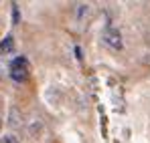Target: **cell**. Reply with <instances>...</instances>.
Returning <instances> with one entry per match:
<instances>
[{"label": "cell", "mask_w": 150, "mask_h": 143, "mask_svg": "<svg viewBox=\"0 0 150 143\" xmlns=\"http://www.w3.org/2000/svg\"><path fill=\"white\" fill-rule=\"evenodd\" d=\"M101 38H103V43H105L108 47L122 48V34H120V30H116V28H105L103 34H101Z\"/></svg>", "instance_id": "1"}, {"label": "cell", "mask_w": 150, "mask_h": 143, "mask_svg": "<svg viewBox=\"0 0 150 143\" xmlns=\"http://www.w3.org/2000/svg\"><path fill=\"white\" fill-rule=\"evenodd\" d=\"M12 48H14V40H12V36H4V40L0 43V54L12 52Z\"/></svg>", "instance_id": "4"}, {"label": "cell", "mask_w": 150, "mask_h": 143, "mask_svg": "<svg viewBox=\"0 0 150 143\" xmlns=\"http://www.w3.org/2000/svg\"><path fill=\"white\" fill-rule=\"evenodd\" d=\"M28 133H30L33 137H41V133H43V123H41V121H35L33 125H28Z\"/></svg>", "instance_id": "5"}, {"label": "cell", "mask_w": 150, "mask_h": 143, "mask_svg": "<svg viewBox=\"0 0 150 143\" xmlns=\"http://www.w3.org/2000/svg\"><path fill=\"white\" fill-rule=\"evenodd\" d=\"M0 125H2V121H0Z\"/></svg>", "instance_id": "9"}, {"label": "cell", "mask_w": 150, "mask_h": 143, "mask_svg": "<svg viewBox=\"0 0 150 143\" xmlns=\"http://www.w3.org/2000/svg\"><path fill=\"white\" fill-rule=\"evenodd\" d=\"M10 67H25V69H28V61H26L25 57H16Z\"/></svg>", "instance_id": "6"}, {"label": "cell", "mask_w": 150, "mask_h": 143, "mask_svg": "<svg viewBox=\"0 0 150 143\" xmlns=\"http://www.w3.org/2000/svg\"><path fill=\"white\" fill-rule=\"evenodd\" d=\"M10 77L16 83H25L26 77H28V69H25V67H10Z\"/></svg>", "instance_id": "3"}, {"label": "cell", "mask_w": 150, "mask_h": 143, "mask_svg": "<svg viewBox=\"0 0 150 143\" xmlns=\"http://www.w3.org/2000/svg\"><path fill=\"white\" fill-rule=\"evenodd\" d=\"M8 127L10 129H21L23 125H25V115H23V111L18 109V107H10V111H8Z\"/></svg>", "instance_id": "2"}, {"label": "cell", "mask_w": 150, "mask_h": 143, "mask_svg": "<svg viewBox=\"0 0 150 143\" xmlns=\"http://www.w3.org/2000/svg\"><path fill=\"white\" fill-rule=\"evenodd\" d=\"M0 143H21V141H18V137H16V135H2Z\"/></svg>", "instance_id": "7"}, {"label": "cell", "mask_w": 150, "mask_h": 143, "mask_svg": "<svg viewBox=\"0 0 150 143\" xmlns=\"http://www.w3.org/2000/svg\"><path fill=\"white\" fill-rule=\"evenodd\" d=\"M12 16H14V22H18V8L16 6L12 8Z\"/></svg>", "instance_id": "8"}]
</instances>
